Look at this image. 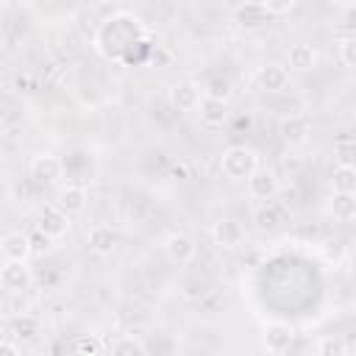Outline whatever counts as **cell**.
<instances>
[{
    "mask_svg": "<svg viewBox=\"0 0 356 356\" xmlns=\"http://www.w3.org/2000/svg\"><path fill=\"white\" fill-rule=\"evenodd\" d=\"M147 39V28L131 14H114L95 31V50L117 64H128V50Z\"/></svg>",
    "mask_w": 356,
    "mask_h": 356,
    "instance_id": "1",
    "label": "cell"
},
{
    "mask_svg": "<svg viewBox=\"0 0 356 356\" xmlns=\"http://www.w3.org/2000/svg\"><path fill=\"white\" fill-rule=\"evenodd\" d=\"M256 167H259V153L253 147H245V145L228 147L220 159V170L231 181H245Z\"/></svg>",
    "mask_w": 356,
    "mask_h": 356,
    "instance_id": "2",
    "label": "cell"
},
{
    "mask_svg": "<svg viewBox=\"0 0 356 356\" xmlns=\"http://www.w3.org/2000/svg\"><path fill=\"white\" fill-rule=\"evenodd\" d=\"M31 281H33V275H31V267H28L25 261L6 259V261L0 264V284H3V289L19 295V292H25V289L31 286Z\"/></svg>",
    "mask_w": 356,
    "mask_h": 356,
    "instance_id": "3",
    "label": "cell"
},
{
    "mask_svg": "<svg viewBox=\"0 0 356 356\" xmlns=\"http://www.w3.org/2000/svg\"><path fill=\"white\" fill-rule=\"evenodd\" d=\"M164 253H167V259H170L172 264L184 267V264L195 261V256H197V245H195V239H192L189 234L175 231V234H170V236L164 239Z\"/></svg>",
    "mask_w": 356,
    "mask_h": 356,
    "instance_id": "4",
    "label": "cell"
},
{
    "mask_svg": "<svg viewBox=\"0 0 356 356\" xmlns=\"http://www.w3.org/2000/svg\"><path fill=\"white\" fill-rule=\"evenodd\" d=\"M245 186H248V195L253 197V200H273L275 195H278V178H275V172L273 170H261V167H256L248 178H245Z\"/></svg>",
    "mask_w": 356,
    "mask_h": 356,
    "instance_id": "5",
    "label": "cell"
},
{
    "mask_svg": "<svg viewBox=\"0 0 356 356\" xmlns=\"http://www.w3.org/2000/svg\"><path fill=\"white\" fill-rule=\"evenodd\" d=\"M261 342H264V350L267 353H286L295 342V328L289 323H267L264 325V334H261Z\"/></svg>",
    "mask_w": 356,
    "mask_h": 356,
    "instance_id": "6",
    "label": "cell"
},
{
    "mask_svg": "<svg viewBox=\"0 0 356 356\" xmlns=\"http://www.w3.org/2000/svg\"><path fill=\"white\" fill-rule=\"evenodd\" d=\"M273 17H275V14H270V11L264 8L261 0H256V3H245V6H239V8L234 11V22H236L242 31H259V28H267V25L273 22Z\"/></svg>",
    "mask_w": 356,
    "mask_h": 356,
    "instance_id": "7",
    "label": "cell"
},
{
    "mask_svg": "<svg viewBox=\"0 0 356 356\" xmlns=\"http://www.w3.org/2000/svg\"><path fill=\"white\" fill-rule=\"evenodd\" d=\"M86 203H89V195H86V189L83 186H75V184H67V186H61L58 189V195H56V209L58 211H64L70 220L72 217H78V214H83L86 211Z\"/></svg>",
    "mask_w": 356,
    "mask_h": 356,
    "instance_id": "8",
    "label": "cell"
},
{
    "mask_svg": "<svg viewBox=\"0 0 356 356\" xmlns=\"http://www.w3.org/2000/svg\"><path fill=\"white\" fill-rule=\"evenodd\" d=\"M211 236H214V242L220 245V248H225V250H234V248H239L242 242H245V225L239 222V220H234V217H220L217 222H214V228H211Z\"/></svg>",
    "mask_w": 356,
    "mask_h": 356,
    "instance_id": "9",
    "label": "cell"
},
{
    "mask_svg": "<svg viewBox=\"0 0 356 356\" xmlns=\"http://www.w3.org/2000/svg\"><path fill=\"white\" fill-rule=\"evenodd\" d=\"M28 172L36 184H56L64 172V164L58 156H50V153H42V156H33L31 164H28Z\"/></svg>",
    "mask_w": 356,
    "mask_h": 356,
    "instance_id": "10",
    "label": "cell"
},
{
    "mask_svg": "<svg viewBox=\"0 0 356 356\" xmlns=\"http://www.w3.org/2000/svg\"><path fill=\"white\" fill-rule=\"evenodd\" d=\"M86 242H89V250H92L95 256H111V253L117 250L120 236H117V231H114L111 225L97 222V225H92V228H89Z\"/></svg>",
    "mask_w": 356,
    "mask_h": 356,
    "instance_id": "11",
    "label": "cell"
},
{
    "mask_svg": "<svg viewBox=\"0 0 356 356\" xmlns=\"http://www.w3.org/2000/svg\"><path fill=\"white\" fill-rule=\"evenodd\" d=\"M200 86L195 83V81H178V83H172V89H170V103L178 108V111H195L197 108V103H200Z\"/></svg>",
    "mask_w": 356,
    "mask_h": 356,
    "instance_id": "12",
    "label": "cell"
},
{
    "mask_svg": "<svg viewBox=\"0 0 356 356\" xmlns=\"http://www.w3.org/2000/svg\"><path fill=\"white\" fill-rule=\"evenodd\" d=\"M195 111H197V117H200L203 125H209V128H220V125L228 120V100H217V97L203 95Z\"/></svg>",
    "mask_w": 356,
    "mask_h": 356,
    "instance_id": "13",
    "label": "cell"
},
{
    "mask_svg": "<svg viewBox=\"0 0 356 356\" xmlns=\"http://www.w3.org/2000/svg\"><path fill=\"white\" fill-rule=\"evenodd\" d=\"M256 81H259V89L275 95V92H284L289 86V72L284 64H264V67H259Z\"/></svg>",
    "mask_w": 356,
    "mask_h": 356,
    "instance_id": "14",
    "label": "cell"
},
{
    "mask_svg": "<svg viewBox=\"0 0 356 356\" xmlns=\"http://www.w3.org/2000/svg\"><path fill=\"white\" fill-rule=\"evenodd\" d=\"M278 131H281V139L286 145H303L309 139V134H312V125H309V120L303 114H289L286 120H281Z\"/></svg>",
    "mask_w": 356,
    "mask_h": 356,
    "instance_id": "15",
    "label": "cell"
},
{
    "mask_svg": "<svg viewBox=\"0 0 356 356\" xmlns=\"http://www.w3.org/2000/svg\"><path fill=\"white\" fill-rule=\"evenodd\" d=\"M36 228H39L42 234L53 236V239H61V236L70 231V217H67L64 211H58L56 206H50V209H44V211L39 214Z\"/></svg>",
    "mask_w": 356,
    "mask_h": 356,
    "instance_id": "16",
    "label": "cell"
},
{
    "mask_svg": "<svg viewBox=\"0 0 356 356\" xmlns=\"http://www.w3.org/2000/svg\"><path fill=\"white\" fill-rule=\"evenodd\" d=\"M0 253H3L6 259H14V261H28V256H31L28 234H22V231H8V234L0 239Z\"/></svg>",
    "mask_w": 356,
    "mask_h": 356,
    "instance_id": "17",
    "label": "cell"
},
{
    "mask_svg": "<svg viewBox=\"0 0 356 356\" xmlns=\"http://www.w3.org/2000/svg\"><path fill=\"white\" fill-rule=\"evenodd\" d=\"M286 61H289V67L292 70H298V72H309V70H314V64H317V50L312 47V44H292L289 47V53H286Z\"/></svg>",
    "mask_w": 356,
    "mask_h": 356,
    "instance_id": "18",
    "label": "cell"
},
{
    "mask_svg": "<svg viewBox=\"0 0 356 356\" xmlns=\"http://www.w3.org/2000/svg\"><path fill=\"white\" fill-rule=\"evenodd\" d=\"M328 209H331L334 220H339V222H353V217H356V197H353V192H334Z\"/></svg>",
    "mask_w": 356,
    "mask_h": 356,
    "instance_id": "19",
    "label": "cell"
},
{
    "mask_svg": "<svg viewBox=\"0 0 356 356\" xmlns=\"http://www.w3.org/2000/svg\"><path fill=\"white\" fill-rule=\"evenodd\" d=\"M331 189L334 192H356V170L350 161H339L331 172Z\"/></svg>",
    "mask_w": 356,
    "mask_h": 356,
    "instance_id": "20",
    "label": "cell"
},
{
    "mask_svg": "<svg viewBox=\"0 0 356 356\" xmlns=\"http://www.w3.org/2000/svg\"><path fill=\"white\" fill-rule=\"evenodd\" d=\"M8 331H11V337H14L17 342H31V339H36V334H39V323H36V317H31V314H19V317H14V320L8 323Z\"/></svg>",
    "mask_w": 356,
    "mask_h": 356,
    "instance_id": "21",
    "label": "cell"
},
{
    "mask_svg": "<svg viewBox=\"0 0 356 356\" xmlns=\"http://www.w3.org/2000/svg\"><path fill=\"white\" fill-rule=\"evenodd\" d=\"M67 350L95 356V353H100V350H103V342H100L95 334H78V337H72V339L67 342Z\"/></svg>",
    "mask_w": 356,
    "mask_h": 356,
    "instance_id": "22",
    "label": "cell"
},
{
    "mask_svg": "<svg viewBox=\"0 0 356 356\" xmlns=\"http://www.w3.org/2000/svg\"><path fill=\"white\" fill-rule=\"evenodd\" d=\"M253 222H256V228H259V231H273V228H278V222H281L278 209H275V206H270V203L259 206V209L253 211Z\"/></svg>",
    "mask_w": 356,
    "mask_h": 356,
    "instance_id": "23",
    "label": "cell"
},
{
    "mask_svg": "<svg viewBox=\"0 0 356 356\" xmlns=\"http://www.w3.org/2000/svg\"><path fill=\"white\" fill-rule=\"evenodd\" d=\"M314 353H320V356H345V342L339 337H320L314 342Z\"/></svg>",
    "mask_w": 356,
    "mask_h": 356,
    "instance_id": "24",
    "label": "cell"
},
{
    "mask_svg": "<svg viewBox=\"0 0 356 356\" xmlns=\"http://www.w3.org/2000/svg\"><path fill=\"white\" fill-rule=\"evenodd\" d=\"M111 350H114V353H147V345H145L139 337L125 334V337H120V339L111 345Z\"/></svg>",
    "mask_w": 356,
    "mask_h": 356,
    "instance_id": "25",
    "label": "cell"
},
{
    "mask_svg": "<svg viewBox=\"0 0 356 356\" xmlns=\"http://www.w3.org/2000/svg\"><path fill=\"white\" fill-rule=\"evenodd\" d=\"M28 242H31V256H44V253H50L53 250V236H47V234H42L39 228L33 231V234H28Z\"/></svg>",
    "mask_w": 356,
    "mask_h": 356,
    "instance_id": "26",
    "label": "cell"
},
{
    "mask_svg": "<svg viewBox=\"0 0 356 356\" xmlns=\"http://www.w3.org/2000/svg\"><path fill=\"white\" fill-rule=\"evenodd\" d=\"M206 95H209V97H217V100H228V97H231V81L222 78V75L211 78V81L206 83Z\"/></svg>",
    "mask_w": 356,
    "mask_h": 356,
    "instance_id": "27",
    "label": "cell"
},
{
    "mask_svg": "<svg viewBox=\"0 0 356 356\" xmlns=\"http://www.w3.org/2000/svg\"><path fill=\"white\" fill-rule=\"evenodd\" d=\"M339 61L345 67H356V39L353 36H342L339 39Z\"/></svg>",
    "mask_w": 356,
    "mask_h": 356,
    "instance_id": "28",
    "label": "cell"
},
{
    "mask_svg": "<svg viewBox=\"0 0 356 356\" xmlns=\"http://www.w3.org/2000/svg\"><path fill=\"white\" fill-rule=\"evenodd\" d=\"M261 3H264V8H267L270 14H284V11L292 8L295 0H261Z\"/></svg>",
    "mask_w": 356,
    "mask_h": 356,
    "instance_id": "29",
    "label": "cell"
},
{
    "mask_svg": "<svg viewBox=\"0 0 356 356\" xmlns=\"http://www.w3.org/2000/svg\"><path fill=\"white\" fill-rule=\"evenodd\" d=\"M17 353H19L17 339H0V356H17Z\"/></svg>",
    "mask_w": 356,
    "mask_h": 356,
    "instance_id": "30",
    "label": "cell"
},
{
    "mask_svg": "<svg viewBox=\"0 0 356 356\" xmlns=\"http://www.w3.org/2000/svg\"><path fill=\"white\" fill-rule=\"evenodd\" d=\"M6 131H8V125H6V117H3V114H0V139H3V136H6Z\"/></svg>",
    "mask_w": 356,
    "mask_h": 356,
    "instance_id": "31",
    "label": "cell"
},
{
    "mask_svg": "<svg viewBox=\"0 0 356 356\" xmlns=\"http://www.w3.org/2000/svg\"><path fill=\"white\" fill-rule=\"evenodd\" d=\"M331 6H339V8H345V6H350V0H328Z\"/></svg>",
    "mask_w": 356,
    "mask_h": 356,
    "instance_id": "32",
    "label": "cell"
}]
</instances>
